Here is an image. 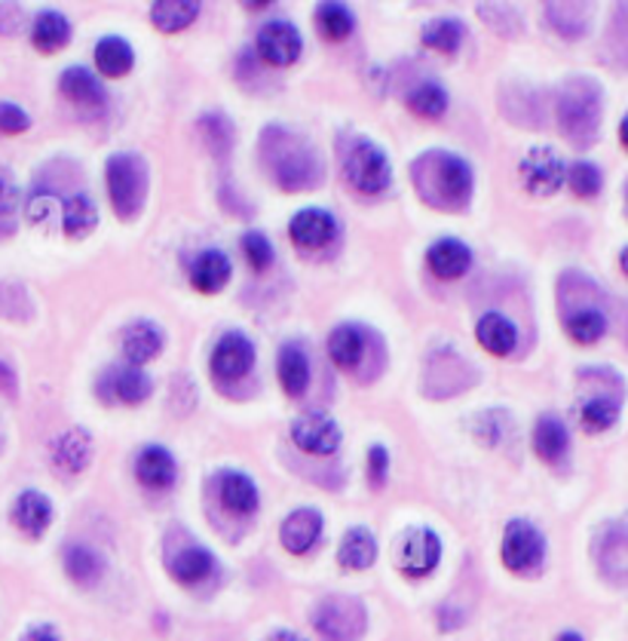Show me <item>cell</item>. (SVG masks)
<instances>
[{
  "label": "cell",
  "mask_w": 628,
  "mask_h": 641,
  "mask_svg": "<svg viewBox=\"0 0 628 641\" xmlns=\"http://www.w3.org/2000/svg\"><path fill=\"white\" fill-rule=\"evenodd\" d=\"M16 390H19V380H16V372H13V365L0 362V394L16 396Z\"/></svg>",
  "instance_id": "obj_49"
},
{
  "label": "cell",
  "mask_w": 628,
  "mask_h": 641,
  "mask_svg": "<svg viewBox=\"0 0 628 641\" xmlns=\"http://www.w3.org/2000/svg\"><path fill=\"white\" fill-rule=\"evenodd\" d=\"M411 179L426 206L463 209L472 197V166L451 150H426L411 164Z\"/></svg>",
  "instance_id": "obj_1"
},
{
  "label": "cell",
  "mask_w": 628,
  "mask_h": 641,
  "mask_svg": "<svg viewBox=\"0 0 628 641\" xmlns=\"http://www.w3.org/2000/svg\"><path fill=\"white\" fill-rule=\"evenodd\" d=\"M22 641H62V639H59L56 626L40 624V626H32V629H28V632L22 636Z\"/></svg>",
  "instance_id": "obj_50"
},
{
  "label": "cell",
  "mask_w": 628,
  "mask_h": 641,
  "mask_svg": "<svg viewBox=\"0 0 628 641\" xmlns=\"http://www.w3.org/2000/svg\"><path fill=\"white\" fill-rule=\"evenodd\" d=\"M32 44L40 52H59L71 44V22L59 10L37 13L32 25Z\"/></svg>",
  "instance_id": "obj_31"
},
{
  "label": "cell",
  "mask_w": 628,
  "mask_h": 641,
  "mask_svg": "<svg viewBox=\"0 0 628 641\" xmlns=\"http://www.w3.org/2000/svg\"><path fill=\"white\" fill-rule=\"evenodd\" d=\"M619 138H623V145L628 148V114L623 117V123H619Z\"/></svg>",
  "instance_id": "obj_52"
},
{
  "label": "cell",
  "mask_w": 628,
  "mask_h": 641,
  "mask_svg": "<svg viewBox=\"0 0 628 641\" xmlns=\"http://www.w3.org/2000/svg\"><path fill=\"white\" fill-rule=\"evenodd\" d=\"M242 252H245V262L252 264L255 274L270 270V264H274V243L261 231L242 233Z\"/></svg>",
  "instance_id": "obj_45"
},
{
  "label": "cell",
  "mask_w": 628,
  "mask_h": 641,
  "mask_svg": "<svg viewBox=\"0 0 628 641\" xmlns=\"http://www.w3.org/2000/svg\"><path fill=\"white\" fill-rule=\"evenodd\" d=\"M289 233L298 249H325L338 237V218L328 209H301L291 218Z\"/></svg>",
  "instance_id": "obj_15"
},
{
  "label": "cell",
  "mask_w": 628,
  "mask_h": 641,
  "mask_svg": "<svg viewBox=\"0 0 628 641\" xmlns=\"http://www.w3.org/2000/svg\"><path fill=\"white\" fill-rule=\"evenodd\" d=\"M267 641H306V639H301L298 632H289V629H282V632H274V636H270Z\"/></svg>",
  "instance_id": "obj_51"
},
{
  "label": "cell",
  "mask_w": 628,
  "mask_h": 641,
  "mask_svg": "<svg viewBox=\"0 0 628 641\" xmlns=\"http://www.w3.org/2000/svg\"><path fill=\"white\" fill-rule=\"evenodd\" d=\"M343 172L362 194H381L387 191L389 179H392L389 157L369 138H353V145L347 148V157H343Z\"/></svg>",
  "instance_id": "obj_5"
},
{
  "label": "cell",
  "mask_w": 628,
  "mask_h": 641,
  "mask_svg": "<svg viewBox=\"0 0 628 641\" xmlns=\"http://www.w3.org/2000/svg\"><path fill=\"white\" fill-rule=\"evenodd\" d=\"M215 556H212L206 546H200V543H188V546H181L176 556L169 559V571L176 577L178 583H188V586H194V583H203L206 577L215 571Z\"/></svg>",
  "instance_id": "obj_26"
},
{
  "label": "cell",
  "mask_w": 628,
  "mask_h": 641,
  "mask_svg": "<svg viewBox=\"0 0 628 641\" xmlns=\"http://www.w3.org/2000/svg\"><path fill=\"white\" fill-rule=\"evenodd\" d=\"M215 488H218V497H221L225 510H230L233 516H252V512H258V485L245 476V473H240V470H221L218 479H215Z\"/></svg>",
  "instance_id": "obj_18"
},
{
  "label": "cell",
  "mask_w": 628,
  "mask_h": 641,
  "mask_svg": "<svg viewBox=\"0 0 628 641\" xmlns=\"http://www.w3.org/2000/svg\"><path fill=\"white\" fill-rule=\"evenodd\" d=\"M567 184H570V191L582 199H592L601 194V188H604V176H601V169L595 164H589V160H577V164L567 169Z\"/></svg>",
  "instance_id": "obj_42"
},
{
  "label": "cell",
  "mask_w": 628,
  "mask_h": 641,
  "mask_svg": "<svg viewBox=\"0 0 628 641\" xmlns=\"http://www.w3.org/2000/svg\"><path fill=\"white\" fill-rule=\"evenodd\" d=\"M475 338H479V344H482L484 350H491L494 356H509V353L518 347L516 323L497 311L484 313L482 319H479V326H475Z\"/></svg>",
  "instance_id": "obj_24"
},
{
  "label": "cell",
  "mask_w": 628,
  "mask_h": 641,
  "mask_svg": "<svg viewBox=\"0 0 628 641\" xmlns=\"http://www.w3.org/2000/svg\"><path fill=\"white\" fill-rule=\"evenodd\" d=\"M32 130V117L16 101H0V135H19Z\"/></svg>",
  "instance_id": "obj_46"
},
{
  "label": "cell",
  "mask_w": 628,
  "mask_h": 641,
  "mask_svg": "<svg viewBox=\"0 0 628 641\" xmlns=\"http://www.w3.org/2000/svg\"><path fill=\"white\" fill-rule=\"evenodd\" d=\"M196 16H200V3L196 0H157L150 7V22L160 28V32H184L188 25H194Z\"/></svg>",
  "instance_id": "obj_34"
},
{
  "label": "cell",
  "mask_w": 628,
  "mask_h": 641,
  "mask_svg": "<svg viewBox=\"0 0 628 641\" xmlns=\"http://www.w3.org/2000/svg\"><path fill=\"white\" fill-rule=\"evenodd\" d=\"M558 123L573 145L595 142L601 126V86L589 77H573L558 93Z\"/></svg>",
  "instance_id": "obj_3"
},
{
  "label": "cell",
  "mask_w": 628,
  "mask_h": 641,
  "mask_svg": "<svg viewBox=\"0 0 628 641\" xmlns=\"http://www.w3.org/2000/svg\"><path fill=\"white\" fill-rule=\"evenodd\" d=\"M59 89H62V96H65L68 101H74L77 108H86V111H101V108L108 105V93H105L101 81H98L89 68L83 65H74L68 68V71H62Z\"/></svg>",
  "instance_id": "obj_19"
},
{
  "label": "cell",
  "mask_w": 628,
  "mask_h": 641,
  "mask_svg": "<svg viewBox=\"0 0 628 641\" xmlns=\"http://www.w3.org/2000/svg\"><path fill=\"white\" fill-rule=\"evenodd\" d=\"M261 160L282 191H304L319 179V160L313 145L286 126H267L261 132Z\"/></svg>",
  "instance_id": "obj_2"
},
{
  "label": "cell",
  "mask_w": 628,
  "mask_h": 641,
  "mask_svg": "<svg viewBox=\"0 0 628 641\" xmlns=\"http://www.w3.org/2000/svg\"><path fill=\"white\" fill-rule=\"evenodd\" d=\"M258 59L274 68H289L301 59V50H304V40H301V32L291 25V22H267L258 32Z\"/></svg>",
  "instance_id": "obj_10"
},
{
  "label": "cell",
  "mask_w": 628,
  "mask_h": 641,
  "mask_svg": "<svg viewBox=\"0 0 628 641\" xmlns=\"http://www.w3.org/2000/svg\"><path fill=\"white\" fill-rule=\"evenodd\" d=\"M135 479L150 492H166L178 479V463L169 448L162 445H145L135 458Z\"/></svg>",
  "instance_id": "obj_17"
},
{
  "label": "cell",
  "mask_w": 628,
  "mask_h": 641,
  "mask_svg": "<svg viewBox=\"0 0 628 641\" xmlns=\"http://www.w3.org/2000/svg\"><path fill=\"white\" fill-rule=\"evenodd\" d=\"M316 28L325 40H347L355 32V16L347 3H319L316 7Z\"/></svg>",
  "instance_id": "obj_38"
},
{
  "label": "cell",
  "mask_w": 628,
  "mask_h": 641,
  "mask_svg": "<svg viewBox=\"0 0 628 641\" xmlns=\"http://www.w3.org/2000/svg\"><path fill=\"white\" fill-rule=\"evenodd\" d=\"M467 40V25L457 19H435L430 25H423V47L435 52H457Z\"/></svg>",
  "instance_id": "obj_37"
},
{
  "label": "cell",
  "mask_w": 628,
  "mask_h": 641,
  "mask_svg": "<svg viewBox=\"0 0 628 641\" xmlns=\"http://www.w3.org/2000/svg\"><path fill=\"white\" fill-rule=\"evenodd\" d=\"M374 559H377V541H374V534L362 525L350 528L343 534V541H340V568H347V571H365V568L374 565Z\"/></svg>",
  "instance_id": "obj_29"
},
{
  "label": "cell",
  "mask_w": 628,
  "mask_h": 641,
  "mask_svg": "<svg viewBox=\"0 0 628 641\" xmlns=\"http://www.w3.org/2000/svg\"><path fill=\"white\" fill-rule=\"evenodd\" d=\"M98 225V209L96 199L89 194H74V197L65 199V215H62V228H65L68 237L81 240L86 233L96 231Z\"/></svg>",
  "instance_id": "obj_36"
},
{
  "label": "cell",
  "mask_w": 628,
  "mask_h": 641,
  "mask_svg": "<svg viewBox=\"0 0 628 641\" xmlns=\"http://www.w3.org/2000/svg\"><path fill=\"white\" fill-rule=\"evenodd\" d=\"M196 130L215 157H227V150L233 148V126L225 114H206L196 123Z\"/></svg>",
  "instance_id": "obj_41"
},
{
  "label": "cell",
  "mask_w": 628,
  "mask_h": 641,
  "mask_svg": "<svg viewBox=\"0 0 628 641\" xmlns=\"http://www.w3.org/2000/svg\"><path fill=\"white\" fill-rule=\"evenodd\" d=\"M533 448L546 463H558L570 448V433L558 414H543L533 427Z\"/></svg>",
  "instance_id": "obj_28"
},
{
  "label": "cell",
  "mask_w": 628,
  "mask_h": 641,
  "mask_svg": "<svg viewBox=\"0 0 628 641\" xmlns=\"http://www.w3.org/2000/svg\"><path fill=\"white\" fill-rule=\"evenodd\" d=\"M623 399L616 394H592L580 402V424L585 433H604L619 421Z\"/></svg>",
  "instance_id": "obj_30"
},
{
  "label": "cell",
  "mask_w": 628,
  "mask_h": 641,
  "mask_svg": "<svg viewBox=\"0 0 628 641\" xmlns=\"http://www.w3.org/2000/svg\"><path fill=\"white\" fill-rule=\"evenodd\" d=\"M555 641H582V636L580 632H561Z\"/></svg>",
  "instance_id": "obj_53"
},
{
  "label": "cell",
  "mask_w": 628,
  "mask_h": 641,
  "mask_svg": "<svg viewBox=\"0 0 628 641\" xmlns=\"http://www.w3.org/2000/svg\"><path fill=\"white\" fill-rule=\"evenodd\" d=\"M442 561V541L430 528H411L404 531L402 549H399V568L404 577L433 575Z\"/></svg>",
  "instance_id": "obj_12"
},
{
  "label": "cell",
  "mask_w": 628,
  "mask_h": 641,
  "mask_svg": "<svg viewBox=\"0 0 628 641\" xmlns=\"http://www.w3.org/2000/svg\"><path fill=\"white\" fill-rule=\"evenodd\" d=\"M93 461V436L83 427L65 430L56 443H52V463L56 470H62L68 476H77Z\"/></svg>",
  "instance_id": "obj_21"
},
{
  "label": "cell",
  "mask_w": 628,
  "mask_h": 641,
  "mask_svg": "<svg viewBox=\"0 0 628 641\" xmlns=\"http://www.w3.org/2000/svg\"><path fill=\"white\" fill-rule=\"evenodd\" d=\"M65 571L74 583L81 586H96L101 575H105V561L93 546L86 543H71L65 549Z\"/></svg>",
  "instance_id": "obj_33"
},
{
  "label": "cell",
  "mask_w": 628,
  "mask_h": 641,
  "mask_svg": "<svg viewBox=\"0 0 628 641\" xmlns=\"http://www.w3.org/2000/svg\"><path fill=\"white\" fill-rule=\"evenodd\" d=\"M209 365L212 375H218L221 380L245 378L255 368V344L242 331H227L212 350Z\"/></svg>",
  "instance_id": "obj_11"
},
{
  "label": "cell",
  "mask_w": 628,
  "mask_h": 641,
  "mask_svg": "<svg viewBox=\"0 0 628 641\" xmlns=\"http://www.w3.org/2000/svg\"><path fill=\"white\" fill-rule=\"evenodd\" d=\"M619 267H623V274L628 277V246L623 249V255H619Z\"/></svg>",
  "instance_id": "obj_54"
},
{
  "label": "cell",
  "mask_w": 628,
  "mask_h": 641,
  "mask_svg": "<svg viewBox=\"0 0 628 641\" xmlns=\"http://www.w3.org/2000/svg\"><path fill=\"white\" fill-rule=\"evenodd\" d=\"M597 565L604 577H611L616 583L628 580V528L626 525H611L601 534L597 543Z\"/></svg>",
  "instance_id": "obj_23"
},
{
  "label": "cell",
  "mask_w": 628,
  "mask_h": 641,
  "mask_svg": "<svg viewBox=\"0 0 628 641\" xmlns=\"http://www.w3.org/2000/svg\"><path fill=\"white\" fill-rule=\"evenodd\" d=\"M96 394L101 396V402H120V406H138L145 402L147 396L154 394V380L147 378L138 365H111L101 372V378L96 384Z\"/></svg>",
  "instance_id": "obj_8"
},
{
  "label": "cell",
  "mask_w": 628,
  "mask_h": 641,
  "mask_svg": "<svg viewBox=\"0 0 628 641\" xmlns=\"http://www.w3.org/2000/svg\"><path fill=\"white\" fill-rule=\"evenodd\" d=\"M22 25V10L16 3H0V34H16Z\"/></svg>",
  "instance_id": "obj_48"
},
{
  "label": "cell",
  "mask_w": 628,
  "mask_h": 641,
  "mask_svg": "<svg viewBox=\"0 0 628 641\" xmlns=\"http://www.w3.org/2000/svg\"><path fill=\"white\" fill-rule=\"evenodd\" d=\"M408 108L418 117H423V120H442L445 111H448V93L433 81L420 83L418 89L408 96Z\"/></svg>",
  "instance_id": "obj_40"
},
{
  "label": "cell",
  "mask_w": 628,
  "mask_h": 641,
  "mask_svg": "<svg viewBox=\"0 0 628 641\" xmlns=\"http://www.w3.org/2000/svg\"><path fill=\"white\" fill-rule=\"evenodd\" d=\"M13 522L19 531H25L28 537H44V531L52 522V504L47 494L40 492H22L13 504Z\"/></svg>",
  "instance_id": "obj_25"
},
{
  "label": "cell",
  "mask_w": 628,
  "mask_h": 641,
  "mask_svg": "<svg viewBox=\"0 0 628 641\" xmlns=\"http://www.w3.org/2000/svg\"><path fill=\"white\" fill-rule=\"evenodd\" d=\"M313 624L325 641H359L365 632V608L350 595H331L313 610Z\"/></svg>",
  "instance_id": "obj_7"
},
{
  "label": "cell",
  "mask_w": 628,
  "mask_h": 641,
  "mask_svg": "<svg viewBox=\"0 0 628 641\" xmlns=\"http://www.w3.org/2000/svg\"><path fill=\"white\" fill-rule=\"evenodd\" d=\"M546 16L564 37H582L585 34V10L580 3H548Z\"/></svg>",
  "instance_id": "obj_43"
},
{
  "label": "cell",
  "mask_w": 628,
  "mask_h": 641,
  "mask_svg": "<svg viewBox=\"0 0 628 641\" xmlns=\"http://www.w3.org/2000/svg\"><path fill=\"white\" fill-rule=\"evenodd\" d=\"M105 184H108V197L111 209L123 221H130L142 213L147 197V164L142 154L135 150H120L111 154L105 164Z\"/></svg>",
  "instance_id": "obj_4"
},
{
  "label": "cell",
  "mask_w": 628,
  "mask_h": 641,
  "mask_svg": "<svg viewBox=\"0 0 628 641\" xmlns=\"http://www.w3.org/2000/svg\"><path fill=\"white\" fill-rule=\"evenodd\" d=\"M564 329L577 344H597L607 335V316L597 307H582L564 319Z\"/></svg>",
  "instance_id": "obj_39"
},
{
  "label": "cell",
  "mask_w": 628,
  "mask_h": 641,
  "mask_svg": "<svg viewBox=\"0 0 628 641\" xmlns=\"http://www.w3.org/2000/svg\"><path fill=\"white\" fill-rule=\"evenodd\" d=\"M19 213V191L10 169H0V237L16 231Z\"/></svg>",
  "instance_id": "obj_44"
},
{
  "label": "cell",
  "mask_w": 628,
  "mask_h": 641,
  "mask_svg": "<svg viewBox=\"0 0 628 641\" xmlns=\"http://www.w3.org/2000/svg\"><path fill=\"white\" fill-rule=\"evenodd\" d=\"M96 65L105 77H126L135 65V52L123 37H101L96 44Z\"/></svg>",
  "instance_id": "obj_32"
},
{
  "label": "cell",
  "mask_w": 628,
  "mask_h": 641,
  "mask_svg": "<svg viewBox=\"0 0 628 641\" xmlns=\"http://www.w3.org/2000/svg\"><path fill=\"white\" fill-rule=\"evenodd\" d=\"M188 277L194 282L196 292L203 295H218L233 277V264L221 249H200L191 264H188Z\"/></svg>",
  "instance_id": "obj_14"
},
{
  "label": "cell",
  "mask_w": 628,
  "mask_h": 641,
  "mask_svg": "<svg viewBox=\"0 0 628 641\" xmlns=\"http://www.w3.org/2000/svg\"><path fill=\"white\" fill-rule=\"evenodd\" d=\"M291 439L298 448H304L306 455H335L340 448V427L335 418H328V414H304V418H298L294 421V427H291Z\"/></svg>",
  "instance_id": "obj_13"
},
{
  "label": "cell",
  "mask_w": 628,
  "mask_h": 641,
  "mask_svg": "<svg viewBox=\"0 0 628 641\" xmlns=\"http://www.w3.org/2000/svg\"><path fill=\"white\" fill-rule=\"evenodd\" d=\"M323 525V512L301 507V510L286 516V522L279 528V541H282V546L289 549L291 556H304V553H310L319 543Z\"/></svg>",
  "instance_id": "obj_16"
},
{
  "label": "cell",
  "mask_w": 628,
  "mask_h": 641,
  "mask_svg": "<svg viewBox=\"0 0 628 641\" xmlns=\"http://www.w3.org/2000/svg\"><path fill=\"white\" fill-rule=\"evenodd\" d=\"M518 172L533 197H552L567 181V169H564V160L555 148H531L524 154Z\"/></svg>",
  "instance_id": "obj_9"
},
{
  "label": "cell",
  "mask_w": 628,
  "mask_h": 641,
  "mask_svg": "<svg viewBox=\"0 0 628 641\" xmlns=\"http://www.w3.org/2000/svg\"><path fill=\"white\" fill-rule=\"evenodd\" d=\"M389 476V451L384 445H371L369 448V479L374 488H384Z\"/></svg>",
  "instance_id": "obj_47"
},
{
  "label": "cell",
  "mask_w": 628,
  "mask_h": 641,
  "mask_svg": "<svg viewBox=\"0 0 628 641\" xmlns=\"http://www.w3.org/2000/svg\"><path fill=\"white\" fill-rule=\"evenodd\" d=\"M123 356L130 360V365H145V362L157 360L162 350V331L157 329V323L150 319H135L123 329Z\"/></svg>",
  "instance_id": "obj_22"
},
{
  "label": "cell",
  "mask_w": 628,
  "mask_h": 641,
  "mask_svg": "<svg viewBox=\"0 0 628 641\" xmlns=\"http://www.w3.org/2000/svg\"><path fill=\"white\" fill-rule=\"evenodd\" d=\"M276 372H279V384L291 399H301L310 387V360L298 344H282L279 356H276Z\"/></svg>",
  "instance_id": "obj_27"
},
{
  "label": "cell",
  "mask_w": 628,
  "mask_h": 641,
  "mask_svg": "<svg viewBox=\"0 0 628 641\" xmlns=\"http://www.w3.org/2000/svg\"><path fill=\"white\" fill-rule=\"evenodd\" d=\"M426 264L438 280H460L472 267V249L454 237H445L426 249Z\"/></svg>",
  "instance_id": "obj_20"
},
{
  "label": "cell",
  "mask_w": 628,
  "mask_h": 641,
  "mask_svg": "<svg viewBox=\"0 0 628 641\" xmlns=\"http://www.w3.org/2000/svg\"><path fill=\"white\" fill-rule=\"evenodd\" d=\"M546 559V537L528 519H512L503 528V565L516 575L536 571Z\"/></svg>",
  "instance_id": "obj_6"
},
{
  "label": "cell",
  "mask_w": 628,
  "mask_h": 641,
  "mask_svg": "<svg viewBox=\"0 0 628 641\" xmlns=\"http://www.w3.org/2000/svg\"><path fill=\"white\" fill-rule=\"evenodd\" d=\"M365 353V338L355 326H338L328 335V356L338 368H355Z\"/></svg>",
  "instance_id": "obj_35"
}]
</instances>
